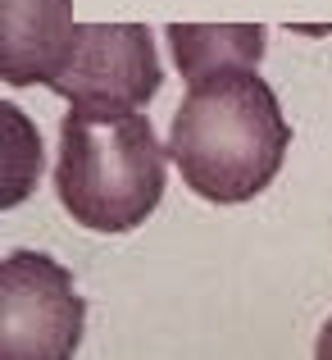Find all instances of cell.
Here are the masks:
<instances>
[{
    "label": "cell",
    "instance_id": "6",
    "mask_svg": "<svg viewBox=\"0 0 332 360\" xmlns=\"http://www.w3.org/2000/svg\"><path fill=\"white\" fill-rule=\"evenodd\" d=\"M168 51L187 82L210 78L227 69H255L264 60V27L260 23H173Z\"/></svg>",
    "mask_w": 332,
    "mask_h": 360
},
{
    "label": "cell",
    "instance_id": "5",
    "mask_svg": "<svg viewBox=\"0 0 332 360\" xmlns=\"http://www.w3.org/2000/svg\"><path fill=\"white\" fill-rule=\"evenodd\" d=\"M78 46L73 0H0V78L5 87H51Z\"/></svg>",
    "mask_w": 332,
    "mask_h": 360
},
{
    "label": "cell",
    "instance_id": "2",
    "mask_svg": "<svg viewBox=\"0 0 332 360\" xmlns=\"http://www.w3.org/2000/svg\"><path fill=\"white\" fill-rule=\"evenodd\" d=\"M168 146L146 115L96 119L69 110L60 123L55 196L91 233H132L164 201Z\"/></svg>",
    "mask_w": 332,
    "mask_h": 360
},
{
    "label": "cell",
    "instance_id": "7",
    "mask_svg": "<svg viewBox=\"0 0 332 360\" xmlns=\"http://www.w3.org/2000/svg\"><path fill=\"white\" fill-rule=\"evenodd\" d=\"M0 119H5V205L14 201H27V192H32V178L36 169H41V141H36V128L18 115L14 105H0Z\"/></svg>",
    "mask_w": 332,
    "mask_h": 360
},
{
    "label": "cell",
    "instance_id": "3",
    "mask_svg": "<svg viewBox=\"0 0 332 360\" xmlns=\"http://www.w3.org/2000/svg\"><path fill=\"white\" fill-rule=\"evenodd\" d=\"M87 301L55 255L9 251L0 260V360H73Z\"/></svg>",
    "mask_w": 332,
    "mask_h": 360
},
{
    "label": "cell",
    "instance_id": "4",
    "mask_svg": "<svg viewBox=\"0 0 332 360\" xmlns=\"http://www.w3.org/2000/svg\"><path fill=\"white\" fill-rule=\"evenodd\" d=\"M164 87L159 51L146 23H78L69 69L51 82L55 96L96 119L137 115Z\"/></svg>",
    "mask_w": 332,
    "mask_h": 360
},
{
    "label": "cell",
    "instance_id": "1",
    "mask_svg": "<svg viewBox=\"0 0 332 360\" xmlns=\"http://www.w3.org/2000/svg\"><path fill=\"white\" fill-rule=\"evenodd\" d=\"M291 146V128L273 87L255 69H227L187 82L168 128V160L182 183L214 205L255 201Z\"/></svg>",
    "mask_w": 332,
    "mask_h": 360
},
{
    "label": "cell",
    "instance_id": "8",
    "mask_svg": "<svg viewBox=\"0 0 332 360\" xmlns=\"http://www.w3.org/2000/svg\"><path fill=\"white\" fill-rule=\"evenodd\" d=\"M314 360H332V319L319 328V342H314Z\"/></svg>",
    "mask_w": 332,
    "mask_h": 360
}]
</instances>
